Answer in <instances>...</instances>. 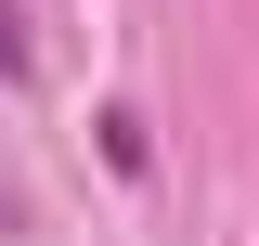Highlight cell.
Returning <instances> with one entry per match:
<instances>
[{
	"instance_id": "6da1fadb",
	"label": "cell",
	"mask_w": 259,
	"mask_h": 246,
	"mask_svg": "<svg viewBox=\"0 0 259 246\" xmlns=\"http://www.w3.org/2000/svg\"><path fill=\"white\" fill-rule=\"evenodd\" d=\"M13 65H26V39H13V0H0V78H13Z\"/></svg>"
}]
</instances>
